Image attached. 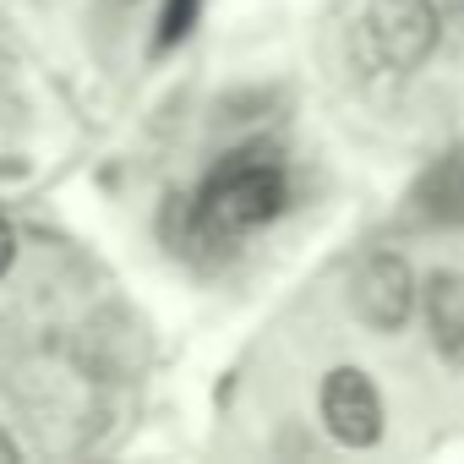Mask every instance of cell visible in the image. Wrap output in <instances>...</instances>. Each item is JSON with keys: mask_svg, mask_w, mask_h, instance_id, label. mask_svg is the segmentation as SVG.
<instances>
[{"mask_svg": "<svg viewBox=\"0 0 464 464\" xmlns=\"http://www.w3.org/2000/svg\"><path fill=\"white\" fill-rule=\"evenodd\" d=\"M285 202H290L285 164L268 148L236 153L208 175V186L197 197V236L213 246H229V241L252 236V229H263L268 218H279Z\"/></svg>", "mask_w": 464, "mask_h": 464, "instance_id": "1", "label": "cell"}, {"mask_svg": "<svg viewBox=\"0 0 464 464\" xmlns=\"http://www.w3.org/2000/svg\"><path fill=\"white\" fill-rule=\"evenodd\" d=\"M437 39H442V17L431 0H372L366 6V44L388 72L426 66Z\"/></svg>", "mask_w": 464, "mask_h": 464, "instance_id": "2", "label": "cell"}, {"mask_svg": "<svg viewBox=\"0 0 464 464\" xmlns=\"http://www.w3.org/2000/svg\"><path fill=\"white\" fill-rule=\"evenodd\" d=\"M323 426L344 448H377L382 442V393L361 366H334L323 377Z\"/></svg>", "mask_w": 464, "mask_h": 464, "instance_id": "3", "label": "cell"}, {"mask_svg": "<svg viewBox=\"0 0 464 464\" xmlns=\"http://www.w3.org/2000/svg\"><path fill=\"white\" fill-rule=\"evenodd\" d=\"M350 306L377 334L404 328L410 312H415V274H410V263L399 252H372L355 268V279H350Z\"/></svg>", "mask_w": 464, "mask_h": 464, "instance_id": "4", "label": "cell"}, {"mask_svg": "<svg viewBox=\"0 0 464 464\" xmlns=\"http://www.w3.org/2000/svg\"><path fill=\"white\" fill-rule=\"evenodd\" d=\"M420 301H426L431 350L448 366H464V274H431L420 285Z\"/></svg>", "mask_w": 464, "mask_h": 464, "instance_id": "5", "label": "cell"}, {"mask_svg": "<svg viewBox=\"0 0 464 464\" xmlns=\"http://www.w3.org/2000/svg\"><path fill=\"white\" fill-rule=\"evenodd\" d=\"M415 213L426 224H464V142L426 164V175L415 180Z\"/></svg>", "mask_w": 464, "mask_h": 464, "instance_id": "6", "label": "cell"}, {"mask_svg": "<svg viewBox=\"0 0 464 464\" xmlns=\"http://www.w3.org/2000/svg\"><path fill=\"white\" fill-rule=\"evenodd\" d=\"M197 12H202V0H164V12H159V34H153V50H175V44L197 28Z\"/></svg>", "mask_w": 464, "mask_h": 464, "instance_id": "7", "label": "cell"}, {"mask_svg": "<svg viewBox=\"0 0 464 464\" xmlns=\"http://www.w3.org/2000/svg\"><path fill=\"white\" fill-rule=\"evenodd\" d=\"M12 263H17V236H12V224L0 218V279L12 274Z\"/></svg>", "mask_w": 464, "mask_h": 464, "instance_id": "8", "label": "cell"}, {"mask_svg": "<svg viewBox=\"0 0 464 464\" xmlns=\"http://www.w3.org/2000/svg\"><path fill=\"white\" fill-rule=\"evenodd\" d=\"M12 459H17V442H12L6 431H0V464H12Z\"/></svg>", "mask_w": 464, "mask_h": 464, "instance_id": "9", "label": "cell"}, {"mask_svg": "<svg viewBox=\"0 0 464 464\" xmlns=\"http://www.w3.org/2000/svg\"><path fill=\"white\" fill-rule=\"evenodd\" d=\"M104 6H115V12H121V6H137V0H104Z\"/></svg>", "mask_w": 464, "mask_h": 464, "instance_id": "10", "label": "cell"}]
</instances>
